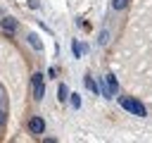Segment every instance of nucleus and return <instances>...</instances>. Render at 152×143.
Returning a JSON list of instances; mask_svg holds the SVG:
<instances>
[{
  "label": "nucleus",
  "mask_w": 152,
  "mask_h": 143,
  "mask_svg": "<svg viewBox=\"0 0 152 143\" xmlns=\"http://www.w3.org/2000/svg\"><path fill=\"white\" fill-rule=\"evenodd\" d=\"M31 83H33V98L40 100V98L45 95V81H43V74H40V72L33 74V76H31Z\"/></svg>",
  "instance_id": "f03ea898"
},
{
  "label": "nucleus",
  "mask_w": 152,
  "mask_h": 143,
  "mask_svg": "<svg viewBox=\"0 0 152 143\" xmlns=\"http://www.w3.org/2000/svg\"><path fill=\"white\" fill-rule=\"evenodd\" d=\"M28 131H31L33 136H40V133L45 131V119H43V117H31V119H28Z\"/></svg>",
  "instance_id": "20e7f679"
},
{
  "label": "nucleus",
  "mask_w": 152,
  "mask_h": 143,
  "mask_svg": "<svg viewBox=\"0 0 152 143\" xmlns=\"http://www.w3.org/2000/svg\"><path fill=\"white\" fill-rule=\"evenodd\" d=\"M69 100H71L74 107H81V95L78 93H69Z\"/></svg>",
  "instance_id": "1a4fd4ad"
},
{
  "label": "nucleus",
  "mask_w": 152,
  "mask_h": 143,
  "mask_svg": "<svg viewBox=\"0 0 152 143\" xmlns=\"http://www.w3.org/2000/svg\"><path fill=\"white\" fill-rule=\"evenodd\" d=\"M71 50H74V55L78 57L81 52H86V45H78V43H74V45H71Z\"/></svg>",
  "instance_id": "9b49d317"
},
{
  "label": "nucleus",
  "mask_w": 152,
  "mask_h": 143,
  "mask_svg": "<svg viewBox=\"0 0 152 143\" xmlns=\"http://www.w3.org/2000/svg\"><path fill=\"white\" fill-rule=\"evenodd\" d=\"M128 2H131V0H112V7H114V10H124Z\"/></svg>",
  "instance_id": "9d476101"
},
{
  "label": "nucleus",
  "mask_w": 152,
  "mask_h": 143,
  "mask_svg": "<svg viewBox=\"0 0 152 143\" xmlns=\"http://www.w3.org/2000/svg\"><path fill=\"white\" fill-rule=\"evenodd\" d=\"M116 88H119L116 76H114V74H107V76H104V91H102V95H104V98H114V95H116Z\"/></svg>",
  "instance_id": "7ed1b4c3"
},
{
  "label": "nucleus",
  "mask_w": 152,
  "mask_h": 143,
  "mask_svg": "<svg viewBox=\"0 0 152 143\" xmlns=\"http://www.w3.org/2000/svg\"><path fill=\"white\" fill-rule=\"evenodd\" d=\"M86 86H88L93 93H100V83H95V81H93V76H86Z\"/></svg>",
  "instance_id": "0eeeda50"
},
{
  "label": "nucleus",
  "mask_w": 152,
  "mask_h": 143,
  "mask_svg": "<svg viewBox=\"0 0 152 143\" xmlns=\"http://www.w3.org/2000/svg\"><path fill=\"white\" fill-rule=\"evenodd\" d=\"M57 98H59V100H66V98H69V91H66L64 83H59V88H57Z\"/></svg>",
  "instance_id": "6e6552de"
},
{
  "label": "nucleus",
  "mask_w": 152,
  "mask_h": 143,
  "mask_svg": "<svg viewBox=\"0 0 152 143\" xmlns=\"http://www.w3.org/2000/svg\"><path fill=\"white\" fill-rule=\"evenodd\" d=\"M119 102H121V107L126 112H131L135 117H147V110H145V105L140 100H135V98H119Z\"/></svg>",
  "instance_id": "f257e3e1"
},
{
  "label": "nucleus",
  "mask_w": 152,
  "mask_h": 143,
  "mask_svg": "<svg viewBox=\"0 0 152 143\" xmlns=\"http://www.w3.org/2000/svg\"><path fill=\"white\" fill-rule=\"evenodd\" d=\"M0 29H2L5 33H14V31L19 29V21H17L14 17H5V19H0Z\"/></svg>",
  "instance_id": "39448f33"
},
{
  "label": "nucleus",
  "mask_w": 152,
  "mask_h": 143,
  "mask_svg": "<svg viewBox=\"0 0 152 143\" xmlns=\"http://www.w3.org/2000/svg\"><path fill=\"white\" fill-rule=\"evenodd\" d=\"M28 43H31L36 50H43V43H40V38H38L36 33H31V36H28Z\"/></svg>",
  "instance_id": "423d86ee"
},
{
  "label": "nucleus",
  "mask_w": 152,
  "mask_h": 143,
  "mask_svg": "<svg viewBox=\"0 0 152 143\" xmlns=\"http://www.w3.org/2000/svg\"><path fill=\"white\" fill-rule=\"evenodd\" d=\"M38 5H40L38 0H28V7H31V10H38Z\"/></svg>",
  "instance_id": "f8f14e48"
}]
</instances>
